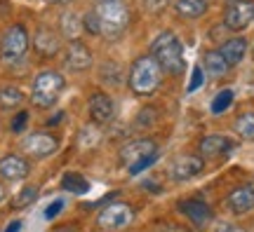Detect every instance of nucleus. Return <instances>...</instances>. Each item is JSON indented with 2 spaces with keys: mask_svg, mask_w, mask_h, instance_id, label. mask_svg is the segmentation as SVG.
I'll return each mask as SVG.
<instances>
[{
  "mask_svg": "<svg viewBox=\"0 0 254 232\" xmlns=\"http://www.w3.org/2000/svg\"><path fill=\"white\" fill-rule=\"evenodd\" d=\"M231 103H233V90H221L217 94V96L212 98V113L214 115H221V113H226L228 108H231Z\"/></svg>",
  "mask_w": 254,
  "mask_h": 232,
  "instance_id": "nucleus-25",
  "label": "nucleus"
},
{
  "mask_svg": "<svg viewBox=\"0 0 254 232\" xmlns=\"http://www.w3.org/2000/svg\"><path fill=\"white\" fill-rule=\"evenodd\" d=\"M233 148H236V143L224 134H207L198 145L202 157H221V155L231 152Z\"/></svg>",
  "mask_w": 254,
  "mask_h": 232,
  "instance_id": "nucleus-14",
  "label": "nucleus"
},
{
  "mask_svg": "<svg viewBox=\"0 0 254 232\" xmlns=\"http://www.w3.org/2000/svg\"><path fill=\"white\" fill-rule=\"evenodd\" d=\"M33 47H36L43 56H55V54L62 49V43H59L57 33H52L50 28H40L36 36H33Z\"/></svg>",
  "mask_w": 254,
  "mask_h": 232,
  "instance_id": "nucleus-17",
  "label": "nucleus"
},
{
  "mask_svg": "<svg viewBox=\"0 0 254 232\" xmlns=\"http://www.w3.org/2000/svg\"><path fill=\"white\" fill-rule=\"evenodd\" d=\"M62 209H64V199H55V202L45 209V214H43V216H45L47 221H52V218H57V216H59V211H62Z\"/></svg>",
  "mask_w": 254,
  "mask_h": 232,
  "instance_id": "nucleus-32",
  "label": "nucleus"
},
{
  "mask_svg": "<svg viewBox=\"0 0 254 232\" xmlns=\"http://www.w3.org/2000/svg\"><path fill=\"white\" fill-rule=\"evenodd\" d=\"M155 160H158V152H153L151 157H146V160H141L139 164H134V167H129V169H127V174H129V176H139V174L148 169V167H151V164H153Z\"/></svg>",
  "mask_w": 254,
  "mask_h": 232,
  "instance_id": "nucleus-31",
  "label": "nucleus"
},
{
  "mask_svg": "<svg viewBox=\"0 0 254 232\" xmlns=\"http://www.w3.org/2000/svg\"><path fill=\"white\" fill-rule=\"evenodd\" d=\"M252 54H254V49H252Z\"/></svg>",
  "mask_w": 254,
  "mask_h": 232,
  "instance_id": "nucleus-40",
  "label": "nucleus"
},
{
  "mask_svg": "<svg viewBox=\"0 0 254 232\" xmlns=\"http://www.w3.org/2000/svg\"><path fill=\"white\" fill-rule=\"evenodd\" d=\"M57 148H59V139L47 132H33L24 139V150L33 157H50L57 152Z\"/></svg>",
  "mask_w": 254,
  "mask_h": 232,
  "instance_id": "nucleus-9",
  "label": "nucleus"
},
{
  "mask_svg": "<svg viewBox=\"0 0 254 232\" xmlns=\"http://www.w3.org/2000/svg\"><path fill=\"white\" fill-rule=\"evenodd\" d=\"M28 31L21 24H14L5 31V36L0 40V59L5 63H17L24 54L28 52Z\"/></svg>",
  "mask_w": 254,
  "mask_h": 232,
  "instance_id": "nucleus-5",
  "label": "nucleus"
},
{
  "mask_svg": "<svg viewBox=\"0 0 254 232\" xmlns=\"http://www.w3.org/2000/svg\"><path fill=\"white\" fill-rule=\"evenodd\" d=\"M38 186H26V187H21L17 195H14V199H12V206L14 209H26V206H31L33 202L38 199Z\"/></svg>",
  "mask_w": 254,
  "mask_h": 232,
  "instance_id": "nucleus-23",
  "label": "nucleus"
},
{
  "mask_svg": "<svg viewBox=\"0 0 254 232\" xmlns=\"http://www.w3.org/2000/svg\"><path fill=\"white\" fill-rule=\"evenodd\" d=\"M57 232H75V230H73V228H59Z\"/></svg>",
  "mask_w": 254,
  "mask_h": 232,
  "instance_id": "nucleus-36",
  "label": "nucleus"
},
{
  "mask_svg": "<svg viewBox=\"0 0 254 232\" xmlns=\"http://www.w3.org/2000/svg\"><path fill=\"white\" fill-rule=\"evenodd\" d=\"M21 230V221H12V223L5 228V232H19Z\"/></svg>",
  "mask_w": 254,
  "mask_h": 232,
  "instance_id": "nucleus-35",
  "label": "nucleus"
},
{
  "mask_svg": "<svg viewBox=\"0 0 254 232\" xmlns=\"http://www.w3.org/2000/svg\"><path fill=\"white\" fill-rule=\"evenodd\" d=\"M153 152H158V145H155L151 139H134V141L125 143V145L120 148V162L129 169V167L139 164L141 160L151 157Z\"/></svg>",
  "mask_w": 254,
  "mask_h": 232,
  "instance_id": "nucleus-8",
  "label": "nucleus"
},
{
  "mask_svg": "<svg viewBox=\"0 0 254 232\" xmlns=\"http://www.w3.org/2000/svg\"><path fill=\"white\" fill-rule=\"evenodd\" d=\"M24 103V92L17 87H2L0 90V108L5 110H14Z\"/></svg>",
  "mask_w": 254,
  "mask_h": 232,
  "instance_id": "nucleus-22",
  "label": "nucleus"
},
{
  "mask_svg": "<svg viewBox=\"0 0 254 232\" xmlns=\"http://www.w3.org/2000/svg\"><path fill=\"white\" fill-rule=\"evenodd\" d=\"M231 2H233V0H231Z\"/></svg>",
  "mask_w": 254,
  "mask_h": 232,
  "instance_id": "nucleus-41",
  "label": "nucleus"
},
{
  "mask_svg": "<svg viewBox=\"0 0 254 232\" xmlns=\"http://www.w3.org/2000/svg\"><path fill=\"white\" fill-rule=\"evenodd\" d=\"M172 5V0H144V7L151 12V14H160Z\"/></svg>",
  "mask_w": 254,
  "mask_h": 232,
  "instance_id": "nucleus-30",
  "label": "nucleus"
},
{
  "mask_svg": "<svg viewBox=\"0 0 254 232\" xmlns=\"http://www.w3.org/2000/svg\"><path fill=\"white\" fill-rule=\"evenodd\" d=\"M132 221H134V209L127 202H111L97 216V225L106 232L125 230L127 225H132Z\"/></svg>",
  "mask_w": 254,
  "mask_h": 232,
  "instance_id": "nucleus-6",
  "label": "nucleus"
},
{
  "mask_svg": "<svg viewBox=\"0 0 254 232\" xmlns=\"http://www.w3.org/2000/svg\"><path fill=\"white\" fill-rule=\"evenodd\" d=\"M179 211L195 225H205L212 218V209L202 199H184V202H179Z\"/></svg>",
  "mask_w": 254,
  "mask_h": 232,
  "instance_id": "nucleus-16",
  "label": "nucleus"
},
{
  "mask_svg": "<svg viewBox=\"0 0 254 232\" xmlns=\"http://www.w3.org/2000/svg\"><path fill=\"white\" fill-rule=\"evenodd\" d=\"M202 82H205V71H202V66H195V68H193V75H190L189 87H186V92H189V94L198 92L200 87H202Z\"/></svg>",
  "mask_w": 254,
  "mask_h": 232,
  "instance_id": "nucleus-29",
  "label": "nucleus"
},
{
  "mask_svg": "<svg viewBox=\"0 0 254 232\" xmlns=\"http://www.w3.org/2000/svg\"><path fill=\"white\" fill-rule=\"evenodd\" d=\"M2 199H5V187L0 186V202H2Z\"/></svg>",
  "mask_w": 254,
  "mask_h": 232,
  "instance_id": "nucleus-37",
  "label": "nucleus"
},
{
  "mask_svg": "<svg viewBox=\"0 0 254 232\" xmlns=\"http://www.w3.org/2000/svg\"><path fill=\"white\" fill-rule=\"evenodd\" d=\"M228 68H231V66L226 63V59L221 56L219 49L205 52V56H202V71H207L212 78H221V75H226Z\"/></svg>",
  "mask_w": 254,
  "mask_h": 232,
  "instance_id": "nucleus-19",
  "label": "nucleus"
},
{
  "mask_svg": "<svg viewBox=\"0 0 254 232\" xmlns=\"http://www.w3.org/2000/svg\"><path fill=\"white\" fill-rule=\"evenodd\" d=\"M82 31H87V33H92V36H99V33H101L97 12H87V14L82 17Z\"/></svg>",
  "mask_w": 254,
  "mask_h": 232,
  "instance_id": "nucleus-28",
  "label": "nucleus"
},
{
  "mask_svg": "<svg viewBox=\"0 0 254 232\" xmlns=\"http://www.w3.org/2000/svg\"><path fill=\"white\" fill-rule=\"evenodd\" d=\"M87 110L94 125H109L113 115H116V103L106 92H94L87 101Z\"/></svg>",
  "mask_w": 254,
  "mask_h": 232,
  "instance_id": "nucleus-10",
  "label": "nucleus"
},
{
  "mask_svg": "<svg viewBox=\"0 0 254 232\" xmlns=\"http://www.w3.org/2000/svg\"><path fill=\"white\" fill-rule=\"evenodd\" d=\"M226 206L236 216H243V214H247V211H252L254 209V181L236 187V190L226 197Z\"/></svg>",
  "mask_w": 254,
  "mask_h": 232,
  "instance_id": "nucleus-12",
  "label": "nucleus"
},
{
  "mask_svg": "<svg viewBox=\"0 0 254 232\" xmlns=\"http://www.w3.org/2000/svg\"><path fill=\"white\" fill-rule=\"evenodd\" d=\"M254 21V0H233L224 12V24L231 31H245Z\"/></svg>",
  "mask_w": 254,
  "mask_h": 232,
  "instance_id": "nucleus-7",
  "label": "nucleus"
},
{
  "mask_svg": "<svg viewBox=\"0 0 254 232\" xmlns=\"http://www.w3.org/2000/svg\"><path fill=\"white\" fill-rule=\"evenodd\" d=\"M62 187L71 195H87L90 192V181L78 171H66L62 179Z\"/></svg>",
  "mask_w": 254,
  "mask_h": 232,
  "instance_id": "nucleus-21",
  "label": "nucleus"
},
{
  "mask_svg": "<svg viewBox=\"0 0 254 232\" xmlns=\"http://www.w3.org/2000/svg\"><path fill=\"white\" fill-rule=\"evenodd\" d=\"M151 54L155 56V61L160 63V68L172 73V75H179L184 71V66H186V61H184V45L172 31H165V33L155 38L153 45H151Z\"/></svg>",
  "mask_w": 254,
  "mask_h": 232,
  "instance_id": "nucleus-2",
  "label": "nucleus"
},
{
  "mask_svg": "<svg viewBox=\"0 0 254 232\" xmlns=\"http://www.w3.org/2000/svg\"><path fill=\"white\" fill-rule=\"evenodd\" d=\"M97 17H99L101 33L109 38H116L129 24V9L123 0H104L97 9Z\"/></svg>",
  "mask_w": 254,
  "mask_h": 232,
  "instance_id": "nucleus-4",
  "label": "nucleus"
},
{
  "mask_svg": "<svg viewBox=\"0 0 254 232\" xmlns=\"http://www.w3.org/2000/svg\"><path fill=\"white\" fill-rule=\"evenodd\" d=\"M209 7V0H174V9L179 12V17L198 19L202 17Z\"/></svg>",
  "mask_w": 254,
  "mask_h": 232,
  "instance_id": "nucleus-20",
  "label": "nucleus"
},
{
  "mask_svg": "<svg viewBox=\"0 0 254 232\" xmlns=\"http://www.w3.org/2000/svg\"><path fill=\"white\" fill-rule=\"evenodd\" d=\"M66 80L59 71H43L36 75L33 80V90H31V101L38 108H52L62 96Z\"/></svg>",
  "mask_w": 254,
  "mask_h": 232,
  "instance_id": "nucleus-3",
  "label": "nucleus"
},
{
  "mask_svg": "<svg viewBox=\"0 0 254 232\" xmlns=\"http://www.w3.org/2000/svg\"><path fill=\"white\" fill-rule=\"evenodd\" d=\"M28 176V162L21 155H5L0 160V179L2 181H24Z\"/></svg>",
  "mask_w": 254,
  "mask_h": 232,
  "instance_id": "nucleus-15",
  "label": "nucleus"
},
{
  "mask_svg": "<svg viewBox=\"0 0 254 232\" xmlns=\"http://www.w3.org/2000/svg\"><path fill=\"white\" fill-rule=\"evenodd\" d=\"M52 2H68V0H52Z\"/></svg>",
  "mask_w": 254,
  "mask_h": 232,
  "instance_id": "nucleus-38",
  "label": "nucleus"
},
{
  "mask_svg": "<svg viewBox=\"0 0 254 232\" xmlns=\"http://www.w3.org/2000/svg\"><path fill=\"white\" fill-rule=\"evenodd\" d=\"M214 232H243L240 228H236L233 223H226V221H219L217 225H214Z\"/></svg>",
  "mask_w": 254,
  "mask_h": 232,
  "instance_id": "nucleus-34",
  "label": "nucleus"
},
{
  "mask_svg": "<svg viewBox=\"0 0 254 232\" xmlns=\"http://www.w3.org/2000/svg\"><path fill=\"white\" fill-rule=\"evenodd\" d=\"M219 52H221V56L226 59L228 66H238L247 54V40L245 38H231V40H226V43L221 45Z\"/></svg>",
  "mask_w": 254,
  "mask_h": 232,
  "instance_id": "nucleus-18",
  "label": "nucleus"
},
{
  "mask_svg": "<svg viewBox=\"0 0 254 232\" xmlns=\"http://www.w3.org/2000/svg\"><path fill=\"white\" fill-rule=\"evenodd\" d=\"M127 82H129V90L134 92V94H139V96H148V94H153L160 87V82H163V68H160V63L155 61L153 54L139 56L132 63Z\"/></svg>",
  "mask_w": 254,
  "mask_h": 232,
  "instance_id": "nucleus-1",
  "label": "nucleus"
},
{
  "mask_svg": "<svg viewBox=\"0 0 254 232\" xmlns=\"http://www.w3.org/2000/svg\"><path fill=\"white\" fill-rule=\"evenodd\" d=\"M202 169H205V157H200V155H182V157H177L172 162L170 176L174 181H190L195 179L198 174H202Z\"/></svg>",
  "mask_w": 254,
  "mask_h": 232,
  "instance_id": "nucleus-11",
  "label": "nucleus"
},
{
  "mask_svg": "<svg viewBox=\"0 0 254 232\" xmlns=\"http://www.w3.org/2000/svg\"><path fill=\"white\" fill-rule=\"evenodd\" d=\"M80 143L82 148H92V145H97L99 143V132H97V125H87L80 129Z\"/></svg>",
  "mask_w": 254,
  "mask_h": 232,
  "instance_id": "nucleus-27",
  "label": "nucleus"
},
{
  "mask_svg": "<svg viewBox=\"0 0 254 232\" xmlns=\"http://www.w3.org/2000/svg\"><path fill=\"white\" fill-rule=\"evenodd\" d=\"M28 122V110H21V113H17V117L12 120V132H21L24 127H26Z\"/></svg>",
  "mask_w": 254,
  "mask_h": 232,
  "instance_id": "nucleus-33",
  "label": "nucleus"
},
{
  "mask_svg": "<svg viewBox=\"0 0 254 232\" xmlns=\"http://www.w3.org/2000/svg\"><path fill=\"white\" fill-rule=\"evenodd\" d=\"M99 2H104V0H99Z\"/></svg>",
  "mask_w": 254,
  "mask_h": 232,
  "instance_id": "nucleus-39",
  "label": "nucleus"
},
{
  "mask_svg": "<svg viewBox=\"0 0 254 232\" xmlns=\"http://www.w3.org/2000/svg\"><path fill=\"white\" fill-rule=\"evenodd\" d=\"M236 134L245 141H254V113H245L236 120Z\"/></svg>",
  "mask_w": 254,
  "mask_h": 232,
  "instance_id": "nucleus-24",
  "label": "nucleus"
},
{
  "mask_svg": "<svg viewBox=\"0 0 254 232\" xmlns=\"http://www.w3.org/2000/svg\"><path fill=\"white\" fill-rule=\"evenodd\" d=\"M62 28H64V36L66 38H78V33H80V21H78V17L73 14V12H66L62 17Z\"/></svg>",
  "mask_w": 254,
  "mask_h": 232,
  "instance_id": "nucleus-26",
  "label": "nucleus"
},
{
  "mask_svg": "<svg viewBox=\"0 0 254 232\" xmlns=\"http://www.w3.org/2000/svg\"><path fill=\"white\" fill-rule=\"evenodd\" d=\"M92 66V52L87 45H82L80 40H73L66 47V68H71L73 73H85Z\"/></svg>",
  "mask_w": 254,
  "mask_h": 232,
  "instance_id": "nucleus-13",
  "label": "nucleus"
}]
</instances>
